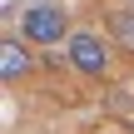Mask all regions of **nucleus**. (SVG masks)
Here are the masks:
<instances>
[{"instance_id":"f03ea898","label":"nucleus","mask_w":134,"mask_h":134,"mask_svg":"<svg viewBox=\"0 0 134 134\" xmlns=\"http://www.w3.org/2000/svg\"><path fill=\"white\" fill-rule=\"evenodd\" d=\"M75 30H70V15H65V5H55V0H40V5H30L25 15H20V40L25 45H60V40H70Z\"/></svg>"},{"instance_id":"20e7f679","label":"nucleus","mask_w":134,"mask_h":134,"mask_svg":"<svg viewBox=\"0 0 134 134\" xmlns=\"http://www.w3.org/2000/svg\"><path fill=\"white\" fill-rule=\"evenodd\" d=\"M109 40H114L119 50H129V55H134V5L109 10Z\"/></svg>"},{"instance_id":"f257e3e1","label":"nucleus","mask_w":134,"mask_h":134,"mask_svg":"<svg viewBox=\"0 0 134 134\" xmlns=\"http://www.w3.org/2000/svg\"><path fill=\"white\" fill-rule=\"evenodd\" d=\"M65 65L75 75H85V80H104L114 70V40L94 35V30H75L65 40Z\"/></svg>"},{"instance_id":"7ed1b4c3","label":"nucleus","mask_w":134,"mask_h":134,"mask_svg":"<svg viewBox=\"0 0 134 134\" xmlns=\"http://www.w3.org/2000/svg\"><path fill=\"white\" fill-rule=\"evenodd\" d=\"M30 70H35L30 45H25V40H15V35H5V40H0V80H5V85H15V80H25Z\"/></svg>"}]
</instances>
